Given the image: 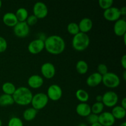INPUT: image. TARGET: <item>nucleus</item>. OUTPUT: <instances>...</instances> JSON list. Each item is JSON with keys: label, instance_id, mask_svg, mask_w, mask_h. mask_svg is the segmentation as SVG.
<instances>
[{"label": "nucleus", "instance_id": "24", "mask_svg": "<svg viewBox=\"0 0 126 126\" xmlns=\"http://www.w3.org/2000/svg\"><path fill=\"white\" fill-rule=\"evenodd\" d=\"M89 66L87 63L84 60H79L76 64V70L80 75H84L88 71Z\"/></svg>", "mask_w": 126, "mask_h": 126}, {"label": "nucleus", "instance_id": "43", "mask_svg": "<svg viewBox=\"0 0 126 126\" xmlns=\"http://www.w3.org/2000/svg\"><path fill=\"white\" fill-rule=\"evenodd\" d=\"M1 6H2V1H1V0H0V9H1Z\"/></svg>", "mask_w": 126, "mask_h": 126}, {"label": "nucleus", "instance_id": "20", "mask_svg": "<svg viewBox=\"0 0 126 126\" xmlns=\"http://www.w3.org/2000/svg\"><path fill=\"white\" fill-rule=\"evenodd\" d=\"M111 114L115 119H123L126 117V110L123 108L121 106L116 105L113 107L111 111Z\"/></svg>", "mask_w": 126, "mask_h": 126}, {"label": "nucleus", "instance_id": "11", "mask_svg": "<svg viewBox=\"0 0 126 126\" xmlns=\"http://www.w3.org/2000/svg\"><path fill=\"white\" fill-rule=\"evenodd\" d=\"M44 49V41L39 38L32 41L28 45V50L32 54H38Z\"/></svg>", "mask_w": 126, "mask_h": 126}, {"label": "nucleus", "instance_id": "30", "mask_svg": "<svg viewBox=\"0 0 126 126\" xmlns=\"http://www.w3.org/2000/svg\"><path fill=\"white\" fill-rule=\"evenodd\" d=\"M7 126H23V124L20 118L14 116L9 119Z\"/></svg>", "mask_w": 126, "mask_h": 126}, {"label": "nucleus", "instance_id": "2", "mask_svg": "<svg viewBox=\"0 0 126 126\" xmlns=\"http://www.w3.org/2000/svg\"><path fill=\"white\" fill-rule=\"evenodd\" d=\"M33 96L31 90L24 86L16 88V91L12 95L14 103L20 106H27L31 104Z\"/></svg>", "mask_w": 126, "mask_h": 126}, {"label": "nucleus", "instance_id": "8", "mask_svg": "<svg viewBox=\"0 0 126 126\" xmlns=\"http://www.w3.org/2000/svg\"><path fill=\"white\" fill-rule=\"evenodd\" d=\"M33 15L37 18H44L47 16L48 8L47 5L41 1H38L34 4L33 7Z\"/></svg>", "mask_w": 126, "mask_h": 126}, {"label": "nucleus", "instance_id": "10", "mask_svg": "<svg viewBox=\"0 0 126 126\" xmlns=\"http://www.w3.org/2000/svg\"><path fill=\"white\" fill-rule=\"evenodd\" d=\"M103 15V17L107 20L110 21V22H115L118 20L120 19L121 17L119 9L116 7H113V6L104 10Z\"/></svg>", "mask_w": 126, "mask_h": 126}, {"label": "nucleus", "instance_id": "42", "mask_svg": "<svg viewBox=\"0 0 126 126\" xmlns=\"http://www.w3.org/2000/svg\"><path fill=\"white\" fill-rule=\"evenodd\" d=\"M79 126H86V125L85 124H84V123H82V124H79Z\"/></svg>", "mask_w": 126, "mask_h": 126}, {"label": "nucleus", "instance_id": "34", "mask_svg": "<svg viewBox=\"0 0 126 126\" xmlns=\"http://www.w3.org/2000/svg\"><path fill=\"white\" fill-rule=\"evenodd\" d=\"M7 48V42L4 38L0 36V53L6 51Z\"/></svg>", "mask_w": 126, "mask_h": 126}, {"label": "nucleus", "instance_id": "16", "mask_svg": "<svg viewBox=\"0 0 126 126\" xmlns=\"http://www.w3.org/2000/svg\"><path fill=\"white\" fill-rule=\"evenodd\" d=\"M79 32L81 33H86L89 32L93 27V22L88 17L82 18L78 23Z\"/></svg>", "mask_w": 126, "mask_h": 126}, {"label": "nucleus", "instance_id": "5", "mask_svg": "<svg viewBox=\"0 0 126 126\" xmlns=\"http://www.w3.org/2000/svg\"><path fill=\"white\" fill-rule=\"evenodd\" d=\"M121 80L118 75L113 72H108L102 76L103 85L108 88H116L120 84Z\"/></svg>", "mask_w": 126, "mask_h": 126}, {"label": "nucleus", "instance_id": "21", "mask_svg": "<svg viewBox=\"0 0 126 126\" xmlns=\"http://www.w3.org/2000/svg\"><path fill=\"white\" fill-rule=\"evenodd\" d=\"M37 114H38V111L36 110L34 108H32V107L28 108L23 111V119L27 121H31L36 118Z\"/></svg>", "mask_w": 126, "mask_h": 126}, {"label": "nucleus", "instance_id": "6", "mask_svg": "<svg viewBox=\"0 0 126 126\" xmlns=\"http://www.w3.org/2000/svg\"><path fill=\"white\" fill-rule=\"evenodd\" d=\"M118 100H119V97L118 94L114 91H107L105 92L102 95V102L104 106L109 108H113L115 107L118 103Z\"/></svg>", "mask_w": 126, "mask_h": 126}, {"label": "nucleus", "instance_id": "28", "mask_svg": "<svg viewBox=\"0 0 126 126\" xmlns=\"http://www.w3.org/2000/svg\"><path fill=\"white\" fill-rule=\"evenodd\" d=\"M67 31L71 35H76L79 32H80L78 23L76 22H70L67 25Z\"/></svg>", "mask_w": 126, "mask_h": 126}, {"label": "nucleus", "instance_id": "18", "mask_svg": "<svg viewBox=\"0 0 126 126\" xmlns=\"http://www.w3.org/2000/svg\"><path fill=\"white\" fill-rule=\"evenodd\" d=\"M76 113L82 117H87L91 114V107L87 103H80L76 106Z\"/></svg>", "mask_w": 126, "mask_h": 126}, {"label": "nucleus", "instance_id": "27", "mask_svg": "<svg viewBox=\"0 0 126 126\" xmlns=\"http://www.w3.org/2000/svg\"><path fill=\"white\" fill-rule=\"evenodd\" d=\"M104 105L102 102H95L91 107V112L97 115H99L104 110Z\"/></svg>", "mask_w": 126, "mask_h": 126}, {"label": "nucleus", "instance_id": "1", "mask_svg": "<svg viewBox=\"0 0 126 126\" xmlns=\"http://www.w3.org/2000/svg\"><path fill=\"white\" fill-rule=\"evenodd\" d=\"M44 49L52 55H59L65 50V42L63 38L56 34L49 36L44 39Z\"/></svg>", "mask_w": 126, "mask_h": 126}, {"label": "nucleus", "instance_id": "9", "mask_svg": "<svg viewBox=\"0 0 126 126\" xmlns=\"http://www.w3.org/2000/svg\"><path fill=\"white\" fill-rule=\"evenodd\" d=\"M14 33L18 38H25L29 34L30 27L26 22H18L14 27Z\"/></svg>", "mask_w": 126, "mask_h": 126}, {"label": "nucleus", "instance_id": "33", "mask_svg": "<svg viewBox=\"0 0 126 126\" xmlns=\"http://www.w3.org/2000/svg\"><path fill=\"white\" fill-rule=\"evenodd\" d=\"M86 119L91 125L95 124V123H98V115L91 113L88 116L86 117Z\"/></svg>", "mask_w": 126, "mask_h": 126}, {"label": "nucleus", "instance_id": "40", "mask_svg": "<svg viewBox=\"0 0 126 126\" xmlns=\"http://www.w3.org/2000/svg\"><path fill=\"white\" fill-rule=\"evenodd\" d=\"M123 79H124V80H126V71H124V73H123Z\"/></svg>", "mask_w": 126, "mask_h": 126}, {"label": "nucleus", "instance_id": "26", "mask_svg": "<svg viewBox=\"0 0 126 126\" xmlns=\"http://www.w3.org/2000/svg\"><path fill=\"white\" fill-rule=\"evenodd\" d=\"M2 90L4 94L12 95L16 90V87L12 82H6L2 84Z\"/></svg>", "mask_w": 126, "mask_h": 126}, {"label": "nucleus", "instance_id": "36", "mask_svg": "<svg viewBox=\"0 0 126 126\" xmlns=\"http://www.w3.org/2000/svg\"><path fill=\"white\" fill-rule=\"evenodd\" d=\"M119 11H120V13L121 16H126V6H123L121 8L119 9Z\"/></svg>", "mask_w": 126, "mask_h": 126}, {"label": "nucleus", "instance_id": "32", "mask_svg": "<svg viewBox=\"0 0 126 126\" xmlns=\"http://www.w3.org/2000/svg\"><path fill=\"white\" fill-rule=\"evenodd\" d=\"M97 73L101 75L102 76H103L105 74H107L108 72V66L104 63H100L97 66Z\"/></svg>", "mask_w": 126, "mask_h": 126}, {"label": "nucleus", "instance_id": "22", "mask_svg": "<svg viewBox=\"0 0 126 126\" xmlns=\"http://www.w3.org/2000/svg\"><path fill=\"white\" fill-rule=\"evenodd\" d=\"M75 95H76V98L81 103H87V102L89 99V95L88 92L82 89H78L75 94Z\"/></svg>", "mask_w": 126, "mask_h": 126}, {"label": "nucleus", "instance_id": "25", "mask_svg": "<svg viewBox=\"0 0 126 126\" xmlns=\"http://www.w3.org/2000/svg\"><path fill=\"white\" fill-rule=\"evenodd\" d=\"M14 103L12 95L3 94L0 95V106L6 107V106L12 105Z\"/></svg>", "mask_w": 126, "mask_h": 126}, {"label": "nucleus", "instance_id": "41", "mask_svg": "<svg viewBox=\"0 0 126 126\" xmlns=\"http://www.w3.org/2000/svg\"><path fill=\"white\" fill-rule=\"evenodd\" d=\"M119 126H126V122H123V123H121V124H120Z\"/></svg>", "mask_w": 126, "mask_h": 126}, {"label": "nucleus", "instance_id": "13", "mask_svg": "<svg viewBox=\"0 0 126 126\" xmlns=\"http://www.w3.org/2000/svg\"><path fill=\"white\" fill-rule=\"evenodd\" d=\"M115 121L111 112H102L98 115V123L102 126H113L115 123Z\"/></svg>", "mask_w": 126, "mask_h": 126}, {"label": "nucleus", "instance_id": "7", "mask_svg": "<svg viewBox=\"0 0 126 126\" xmlns=\"http://www.w3.org/2000/svg\"><path fill=\"white\" fill-rule=\"evenodd\" d=\"M46 95L49 100L56 102V101L59 100L62 98L63 95V91L60 86L54 84L50 85L48 87Z\"/></svg>", "mask_w": 126, "mask_h": 126}, {"label": "nucleus", "instance_id": "3", "mask_svg": "<svg viewBox=\"0 0 126 126\" xmlns=\"http://www.w3.org/2000/svg\"><path fill=\"white\" fill-rule=\"evenodd\" d=\"M72 46L75 50L81 52L86 50L90 44V38L86 33L79 32L73 36L72 39Z\"/></svg>", "mask_w": 126, "mask_h": 126}, {"label": "nucleus", "instance_id": "4", "mask_svg": "<svg viewBox=\"0 0 126 126\" xmlns=\"http://www.w3.org/2000/svg\"><path fill=\"white\" fill-rule=\"evenodd\" d=\"M48 102H49V98L46 94L39 92L36 94L35 95H33L31 104L32 105V108L38 111L45 108L47 105Z\"/></svg>", "mask_w": 126, "mask_h": 126}, {"label": "nucleus", "instance_id": "29", "mask_svg": "<svg viewBox=\"0 0 126 126\" xmlns=\"http://www.w3.org/2000/svg\"><path fill=\"white\" fill-rule=\"evenodd\" d=\"M113 3H114L113 0H99L98 1L99 6L103 10H106L112 7Z\"/></svg>", "mask_w": 126, "mask_h": 126}, {"label": "nucleus", "instance_id": "12", "mask_svg": "<svg viewBox=\"0 0 126 126\" xmlns=\"http://www.w3.org/2000/svg\"><path fill=\"white\" fill-rule=\"evenodd\" d=\"M55 67L54 64L50 62H46L41 65V73L43 77L47 79H50L54 77L55 75Z\"/></svg>", "mask_w": 126, "mask_h": 126}, {"label": "nucleus", "instance_id": "38", "mask_svg": "<svg viewBox=\"0 0 126 126\" xmlns=\"http://www.w3.org/2000/svg\"><path fill=\"white\" fill-rule=\"evenodd\" d=\"M96 102H102V95H98L95 97Z\"/></svg>", "mask_w": 126, "mask_h": 126}, {"label": "nucleus", "instance_id": "15", "mask_svg": "<svg viewBox=\"0 0 126 126\" xmlns=\"http://www.w3.org/2000/svg\"><path fill=\"white\" fill-rule=\"evenodd\" d=\"M28 84L31 88L38 89L44 84V79L41 76L38 75H33L28 79Z\"/></svg>", "mask_w": 126, "mask_h": 126}, {"label": "nucleus", "instance_id": "19", "mask_svg": "<svg viewBox=\"0 0 126 126\" xmlns=\"http://www.w3.org/2000/svg\"><path fill=\"white\" fill-rule=\"evenodd\" d=\"M3 23L9 27H14L17 23L18 20L16 17L15 13L13 12H6L2 17Z\"/></svg>", "mask_w": 126, "mask_h": 126}, {"label": "nucleus", "instance_id": "17", "mask_svg": "<svg viewBox=\"0 0 126 126\" xmlns=\"http://www.w3.org/2000/svg\"><path fill=\"white\" fill-rule=\"evenodd\" d=\"M102 82V76L98 73L95 72L90 75L86 79V84L89 87H96Z\"/></svg>", "mask_w": 126, "mask_h": 126}, {"label": "nucleus", "instance_id": "39", "mask_svg": "<svg viewBox=\"0 0 126 126\" xmlns=\"http://www.w3.org/2000/svg\"><path fill=\"white\" fill-rule=\"evenodd\" d=\"M91 126H102L101 125L100 123H95V124H91Z\"/></svg>", "mask_w": 126, "mask_h": 126}, {"label": "nucleus", "instance_id": "23", "mask_svg": "<svg viewBox=\"0 0 126 126\" xmlns=\"http://www.w3.org/2000/svg\"><path fill=\"white\" fill-rule=\"evenodd\" d=\"M18 22H25L28 17V12L27 9L24 7H20L15 13Z\"/></svg>", "mask_w": 126, "mask_h": 126}, {"label": "nucleus", "instance_id": "31", "mask_svg": "<svg viewBox=\"0 0 126 126\" xmlns=\"http://www.w3.org/2000/svg\"><path fill=\"white\" fill-rule=\"evenodd\" d=\"M38 18L32 14L30 15V16H28V18H27L25 22L27 23V25L29 27H30V26H33L36 24L37 22H38Z\"/></svg>", "mask_w": 126, "mask_h": 126}, {"label": "nucleus", "instance_id": "44", "mask_svg": "<svg viewBox=\"0 0 126 126\" xmlns=\"http://www.w3.org/2000/svg\"><path fill=\"white\" fill-rule=\"evenodd\" d=\"M2 121L1 120V119H0V126H2Z\"/></svg>", "mask_w": 126, "mask_h": 126}, {"label": "nucleus", "instance_id": "35", "mask_svg": "<svg viewBox=\"0 0 126 126\" xmlns=\"http://www.w3.org/2000/svg\"><path fill=\"white\" fill-rule=\"evenodd\" d=\"M121 63L122 66L124 70L126 69V55L124 54L122 56L121 59Z\"/></svg>", "mask_w": 126, "mask_h": 126}, {"label": "nucleus", "instance_id": "37", "mask_svg": "<svg viewBox=\"0 0 126 126\" xmlns=\"http://www.w3.org/2000/svg\"><path fill=\"white\" fill-rule=\"evenodd\" d=\"M121 106L123 108L126 110V97H124L123 98V100H121Z\"/></svg>", "mask_w": 126, "mask_h": 126}, {"label": "nucleus", "instance_id": "14", "mask_svg": "<svg viewBox=\"0 0 126 126\" xmlns=\"http://www.w3.org/2000/svg\"><path fill=\"white\" fill-rule=\"evenodd\" d=\"M114 34L118 36H123L126 34V21L125 19L120 18L116 21L113 27Z\"/></svg>", "mask_w": 126, "mask_h": 126}]
</instances>
